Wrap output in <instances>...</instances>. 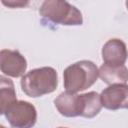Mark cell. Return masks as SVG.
I'll use <instances>...</instances> for the list:
<instances>
[{
  "label": "cell",
  "instance_id": "6da1fadb",
  "mask_svg": "<svg viewBox=\"0 0 128 128\" xmlns=\"http://www.w3.org/2000/svg\"><path fill=\"white\" fill-rule=\"evenodd\" d=\"M20 85L22 91L28 97H41L57 89L58 74L53 67L35 68L22 76Z\"/></svg>",
  "mask_w": 128,
  "mask_h": 128
},
{
  "label": "cell",
  "instance_id": "7a4b0ae2",
  "mask_svg": "<svg viewBox=\"0 0 128 128\" xmlns=\"http://www.w3.org/2000/svg\"><path fill=\"white\" fill-rule=\"evenodd\" d=\"M98 78V67L90 60H81L69 65L63 72L66 91L78 93L90 88Z\"/></svg>",
  "mask_w": 128,
  "mask_h": 128
},
{
  "label": "cell",
  "instance_id": "3957f363",
  "mask_svg": "<svg viewBox=\"0 0 128 128\" xmlns=\"http://www.w3.org/2000/svg\"><path fill=\"white\" fill-rule=\"evenodd\" d=\"M39 14L55 24L79 26L83 23L81 11L66 0H45L39 8Z\"/></svg>",
  "mask_w": 128,
  "mask_h": 128
},
{
  "label": "cell",
  "instance_id": "277c9868",
  "mask_svg": "<svg viewBox=\"0 0 128 128\" xmlns=\"http://www.w3.org/2000/svg\"><path fill=\"white\" fill-rule=\"evenodd\" d=\"M6 120L14 128H30L36 124L37 110L33 104L24 100L14 101L4 112Z\"/></svg>",
  "mask_w": 128,
  "mask_h": 128
},
{
  "label": "cell",
  "instance_id": "5b68a950",
  "mask_svg": "<svg viewBox=\"0 0 128 128\" xmlns=\"http://www.w3.org/2000/svg\"><path fill=\"white\" fill-rule=\"evenodd\" d=\"M102 107L108 110L126 109L128 107V85L127 83L110 84L100 94Z\"/></svg>",
  "mask_w": 128,
  "mask_h": 128
},
{
  "label": "cell",
  "instance_id": "8992f818",
  "mask_svg": "<svg viewBox=\"0 0 128 128\" xmlns=\"http://www.w3.org/2000/svg\"><path fill=\"white\" fill-rule=\"evenodd\" d=\"M27 69L26 58L17 50H0V71L12 78L22 77Z\"/></svg>",
  "mask_w": 128,
  "mask_h": 128
},
{
  "label": "cell",
  "instance_id": "52a82bcc",
  "mask_svg": "<svg viewBox=\"0 0 128 128\" xmlns=\"http://www.w3.org/2000/svg\"><path fill=\"white\" fill-rule=\"evenodd\" d=\"M102 59L105 64L123 65L127 60V48L124 41L118 38L109 39L102 47Z\"/></svg>",
  "mask_w": 128,
  "mask_h": 128
},
{
  "label": "cell",
  "instance_id": "ba28073f",
  "mask_svg": "<svg viewBox=\"0 0 128 128\" xmlns=\"http://www.w3.org/2000/svg\"><path fill=\"white\" fill-rule=\"evenodd\" d=\"M102 109L100 95L95 91H90L83 94H77L76 110L77 116L85 118H94Z\"/></svg>",
  "mask_w": 128,
  "mask_h": 128
},
{
  "label": "cell",
  "instance_id": "9c48e42d",
  "mask_svg": "<svg viewBox=\"0 0 128 128\" xmlns=\"http://www.w3.org/2000/svg\"><path fill=\"white\" fill-rule=\"evenodd\" d=\"M98 77L108 85L114 83H127L128 70L125 64L115 66L103 63L98 69Z\"/></svg>",
  "mask_w": 128,
  "mask_h": 128
},
{
  "label": "cell",
  "instance_id": "30bf717a",
  "mask_svg": "<svg viewBox=\"0 0 128 128\" xmlns=\"http://www.w3.org/2000/svg\"><path fill=\"white\" fill-rule=\"evenodd\" d=\"M76 98H77V93L65 91L60 93L54 99V105L57 111L62 116L68 118L77 117Z\"/></svg>",
  "mask_w": 128,
  "mask_h": 128
},
{
  "label": "cell",
  "instance_id": "8fae6325",
  "mask_svg": "<svg viewBox=\"0 0 128 128\" xmlns=\"http://www.w3.org/2000/svg\"><path fill=\"white\" fill-rule=\"evenodd\" d=\"M16 100L17 96L13 81L0 75V115L4 114L6 109Z\"/></svg>",
  "mask_w": 128,
  "mask_h": 128
},
{
  "label": "cell",
  "instance_id": "7c38bea8",
  "mask_svg": "<svg viewBox=\"0 0 128 128\" xmlns=\"http://www.w3.org/2000/svg\"><path fill=\"white\" fill-rule=\"evenodd\" d=\"M30 0H1V3L10 9H16V8H24L28 6Z\"/></svg>",
  "mask_w": 128,
  "mask_h": 128
}]
</instances>
